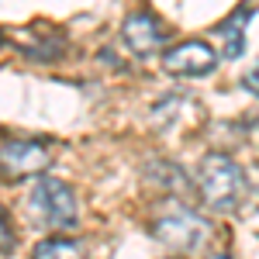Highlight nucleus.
Returning a JSON list of instances; mask_svg holds the SVG:
<instances>
[{
    "label": "nucleus",
    "instance_id": "obj_1",
    "mask_svg": "<svg viewBox=\"0 0 259 259\" xmlns=\"http://www.w3.org/2000/svg\"><path fill=\"white\" fill-rule=\"evenodd\" d=\"M197 194L211 211H235L245 197V169L225 152L204 156L197 166Z\"/></svg>",
    "mask_w": 259,
    "mask_h": 259
},
{
    "label": "nucleus",
    "instance_id": "obj_3",
    "mask_svg": "<svg viewBox=\"0 0 259 259\" xmlns=\"http://www.w3.org/2000/svg\"><path fill=\"white\" fill-rule=\"evenodd\" d=\"M28 207H31V214L38 225L45 228H73L76 221H80V211H76V197H73V190L62 183V180H38L35 187H31V197H28Z\"/></svg>",
    "mask_w": 259,
    "mask_h": 259
},
{
    "label": "nucleus",
    "instance_id": "obj_6",
    "mask_svg": "<svg viewBox=\"0 0 259 259\" xmlns=\"http://www.w3.org/2000/svg\"><path fill=\"white\" fill-rule=\"evenodd\" d=\"M162 66H166V73H173V76H207V73H214V66H218V52H214L207 41L190 38V41L173 45V49L162 56Z\"/></svg>",
    "mask_w": 259,
    "mask_h": 259
},
{
    "label": "nucleus",
    "instance_id": "obj_11",
    "mask_svg": "<svg viewBox=\"0 0 259 259\" xmlns=\"http://www.w3.org/2000/svg\"><path fill=\"white\" fill-rule=\"evenodd\" d=\"M207 259H235V256H225V252H214V256H207Z\"/></svg>",
    "mask_w": 259,
    "mask_h": 259
},
{
    "label": "nucleus",
    "instance_id": "obj_10",
    "mask_svg": "<svg viewBox=\"0 0 259 259\" xmlns=\"http://www.w3.org/2000/svg\"><path fill=\"white\" fill-rule=\"evenodd\" d=\"M14 249H18V235H14V228H11V218L0 211V252L11 256Z\"/></svg>",
    "mask_w": 259,
    "mask_h": 259
},
{
    "label": "nucleus",
    "instance_id": "obj_12",
    "mask_svg": "<svg viewBox=\"0 0 259 259\" xmlns=\"http://www.w3.org/2000/svg\"><path fill=\"white\" fill-rule=\"evenodd\" d=\"M0 45H4V31H0Z\"/></svg>",
    "mask_w": 259,
    "mask_h": 259
},
{
    "label": "nucleus",
    "instance_id": "obj_4",
    "mask_svg": "<svg viewBox=\"0 0 259 259\" xmlns=\"http://www.w3.org/2000/svg\"><path fill=\"white\" fill-rule=\"evenodd\" d=\"M52 166V152L49 145L31 139H11L0 145V177L7 183H21V180L41 177Z\"/></svg>",
    "mask_w": 259,
    "mask_h": 259
},
{
    "label": "nucleus",
    "instance_id": "obj_2",
    "mask_svg": "<svg viewBox=\"0 0 259 259\" xmlns=\"http://www.w3.org/2000/svg\"><path fill=\"white\" fill-rule=\"evenodd\" d=\"M149 232H152L156 242L169 245L173 252H183V256L204 252L211 235H214L211 221L200 218L197 211H190V207H169V211H162L159 218L149 225Z\"/></svg>",
    "mask_w": 259,
    "mask_h": 259
},
{
    "label": "nucleus",
    "instance_id": "obj_9",
    "mask_svg": "<svg viewBox=\"0 0 259 259\" xmlns=\"http://www.w3.org/2000/svg\"><path fill=\"white\" fill-rule=\"evenodd\" d=\"M31 259H90L76 239H41Z\"/></svg>",
    "mask_w": 259,
    "mask_h": 259
},
{
    "label": "nucleus",
    "instance_id": "obj_5",
    "mask_svg": "<svg viewBox=\"0 0 259 259\" xmlns=\"http://www.w3.org/2000/svg\"><path fill=\"white\" fill-rule=\"evenodd\" d=\"M121 45L132 56H139V59H152L156 52H162V45H166V28L149 11H135V14H128L124 24H121Z\"/></svg>",
    "mask_w": 259,
    "mask_h": 259
},
{
    "label": "nucleus",
    "instance_id": "obj_8",
    "mask_svg": "<svg viewBox=\"0 0 259 259\" xmlns=\"http://www.w3.org/2000/svg\"><path fill=\"white\" fill-rule=\"evenodd\" d=\"M145 177L152 180V183H159L162 190H169V194H180V197H190L194 194V187H190V180H187V173L180 169L177 162H152L149 169H145Z\"/></svg>",
    "mask_w": 259,
    "mask_h": 259
},
{
    "label": "nucleus",
    "instance_id": "obj_7",
    "mask_svg": "<svg viewBox=\"0 0 259 259\" xmlns=\"http://www.w3.org/2000/svg\"><path fill=\"white\" fill-rule=\"evenodd\" d=\"M249 7H239V11H232L228 18L218 24V35L225 38V59H239L242 52H245V24H249Z\"/></svg>",
    "mask_w": 259,
    "mask_h": 259
}]
</instances>
